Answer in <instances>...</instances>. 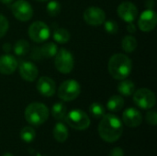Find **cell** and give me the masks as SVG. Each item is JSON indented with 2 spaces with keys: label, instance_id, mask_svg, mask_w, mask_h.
Segmentation results:
<instances>
[{
  "label": "cell",
  "instance_id": "cell-18",
  "mask_svg": "<svg viewBox=\"0 0 157 156\" xmlns=\"http://www.w3.org/2000/svg\"><path fill=\"white\" fill-rule=\"evenodd\" d=\"M118 91L125 97H130L133 95L135 92V85L131 80H124L121 81L118 85Z\"/></svg>",
  "mask_w": 157,
  "mask_h": 156
},
{
  "label": "cell",
  "instance_id": "cell-16",
  "mask_svg": "<svg viewBox=\"0 0 157 156\" xmlns=\"http://www.w3.org/2000/svg\"><path fill=\"white\" fill-rule=\"evenodd\" d=\"M17 68V61L16 58L9 54H5L0 56V74H11Z\"/></svg>",
  "mask_w": 157,
  "mask_h": 156
},
{
  "label": "cell",
  "instance_id": "cell-13",
  "mask_svg": "<svg viewBox=\"0 0 157 156\" xmlns=\"http://www.w3.org/2000/svg\"><path fill=\"white\" fill-rule=\"evenodd\" d=\"M122 120L128 127L135 128L141 125L143 117H142L141 112L138 109L134 108H129L123 112Z\"/></svg>",
  "mask_w": 157,
  "mask_h": 156
},
{
  "label": "cell",
  "instance_id": "cell-3",
  "mask_svg": "<svg viewBox=\"0 0 157 156\" xmlns=\"http://www.w3.org/2000/svg\"><path fill=\"white\" fill-rule=\"evenodd\" d=\"M48 118L49 109L42 103H31L25 109V119L29 124L33 126H40L43 124L48 120Z\"/></svg>",
  "mask_w": 157,
  "mask_h": 156
},
{
  "label": "cell",
  "instance_id": "cell-34",
  "mask_svg": "<svg viewBox=\"0 0 157 156\" xmlns=\"http://www.w3.org/2000/svg\"><path fill=\"white\" fill-rule=\"evenodd\" d=\"M12 1H14V0H0V2H1V3H4V4H9V3H11Z\"/></svg>",
  "mask_w": 157,
  "mask_h": 156
},
{
  "label": "cell",
  "instance_id": "cell-5",
  "mask_svg": "<svg viewBox=\"0 0 157 156\" xmlns=\"http://www.w3.org/2000/svg\"><path fill=\"white\" fill-rule=\"evenodd\" d=\"M54 65L60 73L69 74L70 72H72L75 65V61L72 53L68 50L62 48L55 54Z\"/></svg>",
  "mask_w": 157,
  "mask_h": 156
},
{
  "label": "cell",
  "instance_id": "cell-6",
  "mask_svg": "<svg viewBox=\"0 0 157 156\" xmlns=\"http://www.w3.org/2000/svg\"><path fill=\"white\" fill-rule=\"evenodd\" d=\"M81 92V86L75 80L69 79L64 81L58 89V97L63 101H72L75 99Z\"/></svg>",
  "mask_w": 157,
  "mask_h": 156
},
{
  "label": "cell",
  "instance_id": "cell-2",
  "mask_svg": "<svg viewBox=\"0 0 157 156\" xmlns=\"http://www.w3.org/2000/svg\"><path fill=\"white\" fill-rule=\"evenodd\" d=\"M132 68L131 59L122 53H116L109 61V72L110 75L117 80L127 78Z\"/></svg>",
  "mask_w": 157,
  "mask_h": 156
},
{
  "label": "cell",
  "instance_id": "cell-25",
  "mask_svg": "<svg viewBox=\"0 0 157 156\" xmlns=\"http://www.w3.org/2000/svg\"><path fill=\"white\" fill-rule=\"evenodd\" d=\"M89 112L95 119H101L105 115V108L100 103H93L89 107Z\"/></svg>",
  "mask_w": 157,
  "mask_h": 156
},
{
  "label": "cell",
  "instance_id": "cell-26",
  "mask_svg": "<svg viewBox=\"0 0 157 156\" xmlns=\"http://www.w3.org/2000/svg\"><path fill=\"white\" fill-rule=\"evenodd\" d=\"M62 9L61 4L56 0H52L47 4L46 11L51 17H56L60 14Z\"/></svg>",
  "mask_w": 157,
  "mask_h": 156
},
{
  "label": "cell",
  "instance_id": "cell-23",
  "mask_svg": "<svg viewBox=\"0 0 157 156\" xmlns=\"http://www.w3.org/2000/svg\"><path fill=\"white\" fill-rule=\"evenodd\" d=\"M66 107L63 103H56L52 108V115L55 120H63L66 115Z\"/></svg>",
  "mask_w": 157,
  "mask_h": 156
},
{
  "label": "cell",
  "instance_id": "cell-36",
  "mask_svg": "<svg viewBox=\"0 0 157 156\" xmlns=\"http://www.w3.org/2000/svg\"><path fill=\"white\" fill-rule=\"evenodd\" d=\"M36 1H39V2H46V1H49V0H36Z\"/></svg>",
  "mask_w": 157,
  "mask_h": 156
},
{
  "label": "cell",
  "instance_id": "cell-1",
  "mask_svg": "<svg viewBox=\"0 0 157 156\" xmlns=\"http://www.w3.org/2000/svg\"><path fill=\"white\" fill-rule=\"evenodd\" d=\"M123 131L121 120L113 114H105L98 125V134L107 143L118 141Z\"/></svg>",
  "mask_w": 157,
  "mask_h": 156
},
{
  "label": "cell",
  "instance_id": "cell-24",
  "mask_svg": "<svg viewBox=\"0 0 157 156\" xmlns=\"http://www.w3.org/2000/svg\"><path fill=\"white\" fill-rule=\"evenodd\" d=\"M121 46H122V49L128 52V53H131L132 52L136 47H137V40L134 37L132 36H125L121 41Z\"/></svg>",
  "mask_w": 157,
  "mask_h": 156
},
{
  "label": "cell",
  "instance_id": "cell-10",
  "mask_svg": "<svg viewBox=\"0 0 157 156\" xmlns=\"http://www.w3.org/2000/svg\"><path fill=\"white\" fill-rule=\"evenodd\" d=\"M83 17L88 25L99 26L106 20V14L100 7L89 6L84 11Z\"/></svg>",
  "mask_w": 157,
  "mask_h": 156
},
{
  "label": "cell",
  "instance_id": "cell-31",
  "mask_svg": "<svg viewBox=\"0 0 157 156\" xmlns=\"http://www.w3.org/2000/svg\"><path fill=\"white\" fill-rule=\"evenodd\" d=\"M109 156H124V152L121 148L117 147V148H114L110 151Z\"/></svg>",
  "mask_w": 157,
  "mask_h": 156
},
{
  "label": "cell",
  "instance_id": "cell-19",
  "mask_svg": "<svg viewBox=\"0 0 157 156\" xmlns=\"http://www.w3.org/2000/svg\"><path fill=\"white\" fill-rule=\"evenodd\" d=\"M124 106V99L121 96H113L111 97L107 104L108 109L113 112H118L120 111Z\"/></svg>",
  "mask_w": 157,
  "mask_h": 156
},
{
  "label": "cell",
  "instance_id": "cell-7",
  "mask_svg": "<svg viewBox=\"0 0 157 156\" xmlns=\"http://www.w3.org/2000/svg\"><path fill=\"white\" fill-rule=\"evenodd\" d=\"M134 103L144 109H150L155 107L156 98L153 91L148 88H141L133 93Z\"/></svg>",
  "mask_w": 157,
  "mask_h": 156
},
{
  "label": "cell",
  "instance_id": "cell-32",
  "mask_svg": "<svg viewBox=\"0 0 157 156\" xmlns=\"http://www.w3.org/2000/svg\"><path fill=\"white\" fill-rule=\"evenodd\" d=\"M127 29L130 33H135L136 32V26L132 22H130L127 25Z\"/></svg>",
  "mask_w": 157,
  "mask_h": 156
},
{
  "label": "cell",
  "instance_id": "cell-21",
  "mask_svg": "<svg viewBox=\"0 0 157 156\" xmlns=\"http://www.w3.org/2000/svg\"><path fill=\"white\" fill-rule=\"evenodd\" d=\"M29 50H30V45L25 40H17L14 45V52L17 56L26 55L28 52H29Z\"/></svg>",
  "mask_w": 157,
  "mask_h": 156
},
{
  "label": "cell",
  "instance_id": "cell-30",
  "mask_svg": "<svg viewBox=\"0 0 157 156\" xmlns=\"http://www.w3.org/2000/svg\"><path fill=\"white\" fill-rule=\"evenodd\" d=\"M146 121L148 124L152 126H155L157 124V114L155 110H151L146 114Z\"/></svg>",
  "mask_w": 157,
  "mask_h": 156
},
{
  "label": "cell",
  "instance_id": "cell-12",
  "mask_svg": "<svg viewBox=\"0 0 157 156\" xmlns=\"http://www.w3.org/2000/svg\"><path fill=\"white\" fill-rule=\"evenodd\" d=\"M119 17L127 23L133 22L138 16V9L136 6L131 2H123L118 6Z\"/></svg>",
  "mask_w": 157,
  "mask_h": 156
},
{
  "label": "cell",
  "instance_id": "cell-29",
  "mask_svg": "<svg viewBox=\"0 0 157 156\" xmlns=\"http://www.w3.org/2000/svg\"><path fill=\"white\" fill-rule=\"evenodd\" d=\"M9 24H8V20L6 19V17L3 15L0 14V39L5 36V34L6 33L7 29H8Z\"/></svg>",
  "mask_w": 157,
  "mask_h": 156
},
{
  "label": "cell",
  "instance_id": "cell-15",
  "mask_svg": "<svg viewBox=\"0 0 157 156\" xmlns=\"http://www.w3.org/2000/svg\"><path fill=\"white\" fill-rule=\"evenodd\" d=\"M19 74L24 80L33 82L38 77L39 71L34 63L30 62H22L19 65Z\"/></svg>",
  "mask_w": 157,
  "mask_h": 156
},
{
  "label": "cell",
  "instance_id": "cell-27",
  "mask_svg": "<svg viewBox=\"0 0 157 156\" xmlns=\"http://www.w3.org/2000/svg\"><path fill=\"white\" fill-rule=\"evenodd\" d=\"M36 137V132L31 127H24L20 131V138L25 143H31Z\"/></svg>",
  "mask_w": 157,
  "mask_h": 156
},
{
  "label": "cell",
  "instance_id": "cell-14",
  "mask_svg": "<svg viewBox=\"0 0 157 156\" xmlns=\"http://www.w3.org/2000/svg\"><path fill=\"white\" fill-rule=\"evenodd\" d=\"M37 89L39 93L43 97H50L55 93V83L52 78L48 76H42L37 83Z\"/></svg>",
  "mask_w": 157,
  "mask_h": 156
},
{
  "label": "cell",
  "instance_id": "cell-22",
  "mask_svg": "<svg viewBox=\"0 0 157 156\" xmlns=\"http://www.w3.org/2000/svg\"><path fill=\"white\" fill-rule=\"evenodd\" d=\"M40 54H41L42 57H44V58H52L57 53L58 48H57L56 44H54L52 42H48V43L43 44L40 47Z\"/></svg>",
  "mask_w": 157,
  "mask_h": 156
},
{
  "label": "cell",
  "instance_id": "cell-33",
  "mask_svg": "<svg viewBox=\"0 0 157 156\" xmlns=\"http://www.w3.org/2000/svg\"><path fill=\"white\" fill-rule=\"evenodd\" d=\"M3 50H4L6 52H9L10 50H11V44H10V43H5L4 46H3Z\"/></svg>",
  "mask_w": 157,
  "mask_h": 156
},
{
  "label": "cell",
  "instance_id": "cell-8",
  "mask_svg": "<svg viewBox=\"0 0 157 156\" xmlns=\"http://www.w3.org/2000/svg\"><path fill=\"white\" fill-rule=\"evenodd\" d=\"M50 29L42 21H35L29 28V36L35 42H43L50 37Z\"/></svg>",
  "mask_w": 157,
  "mask_h": 156
},
{
  "label": "cell",
  "instance_id": "cell-35",
  "mask_svg": "<svg viewBox=\"0 0 157 156\" xmlns=\"http://www.w3.org/2000/svg\"><path fill=\"white\" fill-rule=\"evenodd\" d=\"M3 156H14L13 154H9V153H6V154H5Z\"/></svg>",
  "mask_w": 157,
  "mask_h": 156
},
{
  "label": "cell",
  "instance_id": "cell-28",
  "mask_svg": "<svg viewBox=\"0 0 157 156\" xmlns=\"http://www.w3.org/2000/svg\"><path fill=\"white\" fill-rule=\"evenodd\" d=\"M104 29L108 33L110 34H116L119 30V26L116 21L114 20H108L104 21Z\"/></svg>",
  "mask_w": 157,
  "mask_h": 156
},
{
  "label": "cell",
  "instance_id": "cell-17",
  "mask_svg": "<svg viewBox=\"0 0 157 156\" xmlns=\"http://www.w3.org/2000/svg\"><path fill=\"white\" fill-rule=\"evenodd\" d=\"M68 131L63 123H57L53 129V137L59 143H63L68 138Z\"/></svg>",
  "mask_w": 157,
  "mask_h": 156
},
{
  "label": "cell",
  "instance_id": "cell-20",
  "mask_svg": "<svg viewBox=\"0 0 157 156\" xmlns=\"http://www.w3.org/2000/svg\"><path fill=\"white\" fill-rule=\"evenodd\" d=\"M70 33L65 29H55L52 34L53 40L58 43H66L70 40Z\"/></svg>",
  "mask_w": 157,
  "mask_h": 156
},
{
  "label": "cell",
  "instance_id": "cell-9",
  "mask_svg": "<svg viewBox=\"0 0 157 156\" xmlns=\"http://www.w3.org/2000/svg\"><path fill=\"white\" fill-rule=\"evenodd\" d=\"M11 11L14 17L20 21H28L33 16V8L29 3L25 0H17L11 6Z\"/></svg>",
  "mask_w": 157,
  "mask_h": 156
},
{
  "label": "cell",
  "instance_id": "cell-11",
  "mask_svg": "<svg viewBox=\"0 0 157 156\" xmlns=\"http://www.w3.org/2000/svg\"><path fill=\"white\" fill-rule=\"evenodd\" d=\"M157 24V15L153 9H147L144 11L138 20L139 28L142 31L150 32L152 31Z\"/></svg>",
  "mask_w": 157,
  "mask_h": 156
},
{
  "label": "cell",
  "instance_id": "cell-4",
  "mask_svg": "<svg viewBox=\"0 0 157 156\" xmlns=\"http://www.w3.org/2000/svg\"><path fill=\"white\" fill-rule=\"evenodd\" d=\"M64 120L66 123L73 129L83 131L89 127L90 119L86 112L81 109H73L67 115H65Z\"/></svg>",
  "mask_w": 157,
  "mask_h": 156
}]
</instances>
